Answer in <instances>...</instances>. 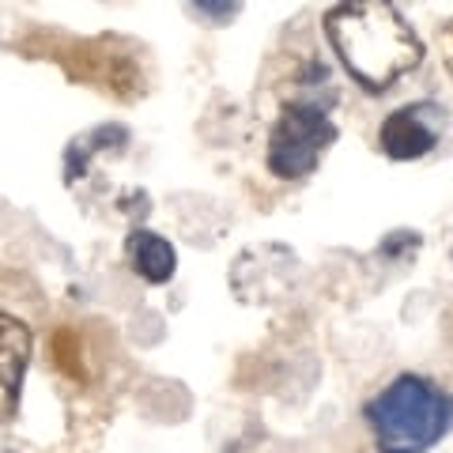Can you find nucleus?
<instances>
[{"label":"nucleus","instance_id":"nucleus-4","mask_svg":"<svg viewBox=\"0 0 453 453\" xmlns=\"http://www.w3.org/2000/svg\"><path fill=\"white\" fill-rule=\"evenodd\" d=\"M336 136L340 129L325 106L288 103L280 110L273 133H268V151H265L268 174L280 181H299L306 174H314L321 155L336 144Z\"/></svg>","mask_w":453,"mask_h":453},{"label":"nucleus","instance_id":"nucleus-11","mask_svg":"<svg viewBox=\"0 0 453 453\" xmlns=\"http://www.w3.org/2000/svg\"><path fill=\"white\" fill-rule=\"evenodd\" d=\"M438 53H442L446 73L453 76V19H446L442 27H438Z\"/></svg>","mask_w":453,"mask_h":453},{"label":"nucleus","instance_id":"nucleus-7","mask_svg":"<svg viewBox=\"0 0 453 453\" xmlns=\"http://www.w3.org/2000/svg\"><path fill=\"white\" fill-rule=\"evenodd\" d=\"M125 257H129L133 273L140 280H148V283H166V280H174V273H178L174 246H170L163 234L144 231V226L129 231V238H125Z\"/></svg>","mask_w":453,"mask_h":453},{"label":"nucleus","instance_id":"nucleus-9","mask_svg":"<svg viewBox=\"0 0 453 453\" xmlns=\"http://www.w3.org/2000/svg\"><path fill=\"white\" fill-rule=\"evenodd\" d=\"M423 246V238L416 234V231H393V234H386V238H381V246H378V253H381V257H404V253L408 250H419Z\"/></svg>","mask_w":453,"mask_h":453},{"label":"nucleus","instance_id":"nucleus-6","mask_svg":"<svg viewBox=\"0 0 453 453\" xmlns=\"http://www.w3.org/2000/svg\"><path fill=\"white\" fill-rule=\"evenodd\" d=\"M35 333L23 318L0 310V423H12L19 412L23 374L31 366Z\"/></svg>","mask_w":453,"mask_h":453},{"label":"nucleus","instance_id":"nucleus-2","mask_svg":"<svg viewBox=\"0 0 453 453\" xmlns=\"http://www.w3.org/2000/svg\"><path fill=\"white\" fill-rule=\"evenodd\" d=\"M378 453H427L453 427V393L423 374H396L363 408Z\"/></svg>","mask_w":453,"mask_h":453},{"label":"nucleus","instance_id":"nucleus-5","mask_svg":"<svg viewBox=\"0 0 453 453\" xmlns=\"http://www.w3.org/2000/svg\"><path fill=\"white\" fill-rule=\"evenodd\" d=\"M442 140V110L434 103H412L393 110L378 129V144L393 163H416Z\"/></svg>","mask_w":453,"mask_h":453},{"label":"nucleus","instance_id":"nucleus-10","mask_svg":"<svg viewBox=\"0 0 453 453\" xmlns=\"http://www.w3.org/2000/svg\"><path fill=\"white\" fill-rule=\"evenodd\" d=\"M189 4L201 12V16H208L211 23H231L234 12L242 8V0H189Z\"/></svg>","mask_w":453,"mask_h":453},{"label":"nucleus","instance_id":"nucleus-3","mask_svg":"<svg viewBox=\"0 0 453 453\" xmlns=\"http://www.w3.org/2000/svg\"><path fill=\"white\" fill-rule=\"evenodd\" d=\"M23 53L50 57L65 68L73 83H91L113 98H140L144 95V68L129 46H113L106 38H68L57 31H35L23 38Z\"/></svg>","mask_w":453,"mask_h":453},{"label":"nucleus","instance_id":"nucleus-1","mask_svg":"<svg viewBox=\"0 0 453 453\" xmlns=\"http://www.w3.org/2000/svg\"><path fill=\"white\" fill-rule=\"evenodd\" d=\"M321 31L344 73L366 95L389 91L423 61L416 27L401 16L393 0H340L325 12Z\"/></svg>","mask_w":453,"mask_h":453},{"label":"nucleus","instance_id":"nucleus-8","mask_svg":"<svg viewBox=\"0 0 453 453\" xmlns=\"http://www.w3.org/2000/svg\"><path fill=\"white\" fill-rule=\"evenodd\" d=\"M50 356H53V366H57V371H61L65 378H73V381L88 378V363H83V340H80L73 329H57V333H53Z\"/></svg>","mask_w":453,"mask_h":453}]
</instances>
